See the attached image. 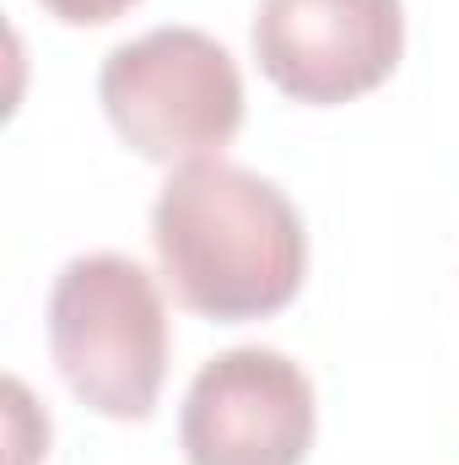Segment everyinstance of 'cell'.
I'll return each instance as SVG.
<instances>
[{
    "instance_id": "8992f818",
    "label": "cell",
    "mask_w": 459,
    "mask_h": 465,
    "mask_svg": "<svg viewBox=\"0 0 459 465\" xmlns=\"http://www.w3.org/2000/svg\"><path fill=\"white\" fill-rule=\"evenodd\" d=\"M54 22H65V27H103V22H119L130 5H141V0H38Z\"/></svg>"
},
{
    "instance_id": "277c9868",
    "label": "cell",
    "mask_w": 459,
    "mask_h": 465,
    "mask_svg": "<svg viewBox=\"0 0 459 465\" xmlns=\"http://www.w3.org/2000/svg\"><path fill=\"white\" fill-rule=\"evenodd\" d=\"M405 54L400 0H259L254 60L276 93L308 109L351 104L395 76Z\"/></svg>"
},
{
    "instance_id": "6da1fadb",
    "label": "cell",
    "mask_w": 459,
    "mask_h": 465,
    "mask_svg": "<svg viewBox=\"0 0 459 465\" xmlns=\"http://www.w3.org/2000/svg\"><path fill=\"white\" fill-rule=\"evenodd\" d=\"M151 249L173 298L217 325L281 314L308 276V232L287 190L222 157L168 173Z\"/></svg>"
},
{
    "instance_id": "3957f363",
    "label": "cell",
    "mask_w": 459,
    "mask_h": 465,
    "mask_svg": "<svg viewBox=\"0 0 459 465\" xmlns=\"http://www.w3.org/2000/svg\"><path fill=\"white\" fill-rule=\"evenodd\" d=\"M114 135L146 163L190 168L222 157L243 124V76L200 27H151L119 44L98 71Z\"/></svg>"
},
{
    "instance_id": "5b68a950",
    "label": "cell",
    "mask_w": 459,
    "mask_h": 465,
    "mask_svg": "<svg viewBox=\"0 0 459 465\" xmlns=\"http://www.w3.org/2000/svg\"><path fill=\"white\" fill-rule=\"evenodd\" d=\"M314 384L276 347L211 357L179 411L190 465H303L314 450Z\"/></svg>"
},
{
    "instance_id": "7a4b0ae2",
    "label": "cell",
    "mask_w": 459,
    "mask_h": 465,
    "mask_svg": "<svg viewBox=\"0 0 459 465\" xmlns=\"http://www.w3.org/2000/svg\"><path fill=\"white\" fill-rule=\"evenodd\" d=\"M49 351L71 395L109 417L146 422L168 379V309L130 254H76L49 292Z\"/></svg>"
}]
</instances>
